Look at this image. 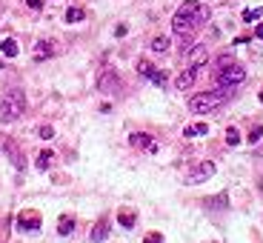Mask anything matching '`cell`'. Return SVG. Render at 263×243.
<instances>
[{
    "label": "cell",
    "instance_id": "cell-1",
    "mask_svg": "<svg viewBox=\"0 0 263 243\" xmlns=\"http://www.w3.org/2000/svg\"><path fill=\"white\" fill-rule=\"evenodd\" d=\"M209 6H203V3H197V0H186L183 6L175 12V17H172V29L180 34V40H189V34L195 32L200 23H206L209 20Z\"/></svg>",
    "mask_w": 263,
    "mask_h": 243
},
{
    "label": "cell",
    "instance_id": "cell-2",
    "mask_svg": "<svg viewBox=\"0 0 263 243\" xmlns=\"http://www.w3.org/2000/svg\"><path fill=\"white\" fill-rule=\"evenodd\" d=\"M23 112H26V95H23V89H9L3 95V100H0V120L3 123H14L17 118H23Z\"/></svg>",
    "mask_w": 263,
    "mask_h": 243
},
{
    "label": "cell",
    "instance_id": "cell-3",
    "mask_svg": "<svg viewBox=\"0 0 263 243\" xmlns=\"http://www.w3.org/2000/svg\"><path fill=\"white\" fill-rule=\"evenodd\" d=\"M226 98H229V89H217V92H200V95H195V98L189 100V109H192L195 115H209V112H215V109L223 103Z\"/></svg>",
    "mask_w": 263,
    "mask_h": 243
},
{
    "label": "cell",
    "instance_id": "cell-4",
    "mask_svg": "<svg viewBox=\"0 0 263 243\" xmlns=\"http://www.w3.org/2000/svg\"><path fill=\"white\" fill-rule=\"evenodd\" d=\"M243 80H246V69L240 63H232V66H226V69L217 72V86H220V89H235V86H240Z\"/></svg>",
    "mask_w": 263,
    "mask_h": 243
},
{
    "label": "cell",
    "instance_id": "cell-5",
    "mask_svg": "<svg viewBox=\"0 0 263 243\" xmlns=\"http://www.w3.org/2000/svg\"><path fill=\"white\" fill-rule=\"evenodd\" d=\"M215 172H217V166L212 163V160H203V163H197L192 172H186V178H183V180H186L189 186H197V183H206V180H209Z\"/></svg>",
    "mask_w": 263,
    "mask_h": 243
},
{
    "label": "cell",
    "instance_id": "cell-6",
    "mask_svg": "<svg viewBox=\"0 0 263 243\" xmlns=\"http://www.w3.org/2000/svg\"><path fill=\"white\" fill-rule=\"evenodd\" d=\"M0 152H3V155H9V160L14 163V169H17V172L26 169V158H23V152L17 149V143H14L12 138L0 135Z\"/></svg>",
    "mask_w": 263,
    "mask_h": 243
},
{
    "label": "cell",
    "instance_id": "cell-7",
    "mask_svg": "<svg viewBox=\"0 0 263 243\" xmlns=\"http://www.w3.org/2000/svg\"><path fill=\"white\" fill-rule=\"evenodd\" d=\"M40 226H43V217H40V212L23 209V212L17 215V229H20V232H37Z\"/></svg>",
    "mask_w": 263,
    "mask_h": 243
},
{
    "label": "cell",
    "instance_id": "cell-8",
    "mask_svg": "<svg viewBox=\"0 0 263 243\" xmlns=\"http://www.w3.org/2000/svg\"><path fill=\"white\" fill-rule=\"evenodd\" d=\"M206 60H209V49L206 46L186 49V66H189V69H200V66H206Z\"/></svg>",
    "mask_w": 263,
    "mask_h": 243
},
{
    "label": "cell",
    "instance_id": "cell-9",
    "mask_svg": "<svg viewBox=\"0 0 263 243\" xmlns=\"http://www.w3.org/2000/svg\"><path fill=\"white\" fill-rule=\"evenodd\" d=\"M109 232H112V220L103 215L100 220H95L92 232H89V240H92V243H103L106 237H109Z\"/></svg>",
    "mask_w": 263,
    "mask_h": 243
},
{
    "label": "cell",
    "instance_id": "cell-10",
    "mask_svg": "<svg viewBox=\"0 0 263 243\" xmlns=\"http://www.w3.org/2000/svg\"><path fill=\"white\" fill-rule=\"evenodd\" d=\"M129 146H135V149L158 152V143H155V138H152V135H146V132H132V135H129Z\"/></svg>",
    "mask_w": 263,
    "mask_h": 243
},
{
    "label": "cell",
    "instance_id": "cell-11",
    "mask_svg": "<svg viewBox=\"0 0 263 243\" xmlns=\"http://www.w3.org/2000/svg\"><path fill=\"white\" fill-rule=\"evenodd\" d=\"M58 54V43L54 40H37L34 43V60H49Z\"/></svg>",
    "mask_w": 263,
    "mask_h": 243
},
{
    "label": "cell",
    "instance_id": "cell-12",
    "mask_svg": "<svg viewBox=\"0 0 263 243\" xmlns=\"http://www.w3.org/2000/svg\"><path fill=\"white\" fill-rule=\"evenodd\" d=\"M118 72H112V69H106L103 74H100V80H98V89L100 92H115V89H118Z\"/></svg>",
    "mask_w": 263,
    "mask_h": 243
},
{
    "label": "cell",
    "instance_id": "cell-13",
    "mask_svg": "<svg viewBox=\"0 0 263 243\" xmlns=\"http://www.w3.org/2000/svg\"><path fill=\"white\" fill-rule=\"evenodd\" d=\"M197 72H200V69H189V66H186L183 72L178 74V80H175V86H178L180 92H186V89H192V83L197 80Z\"/></svg>",
    "mask_w": 263,
    "mask_h": 243
},
{
    "label": "cell",
    "instance_id": "cell-14",
    "mask_svg": "<svg viewBox=\"0 0 263 243\" xmlns=\"http://www.w3.org/2000/svg\"><path fill=\"white\" fill-rule=\"evenodd\" d=\"M203 206H206V209H212V212H223V209H229V195L220 192V195H215V197H206Z\"/></svg>",
    "mask_w": 263,
    "mask_h": 243
},
{
    "label": "cell",
    "instance_id": "cell-15",
    "mask_svg": "<svg viewBox=\"0 0 263 243\" xmlns=\"http://www.w3.org/2000/svg\"><path fill=\"white\" fill-rule=\"evenodd\" d=\"M74 229H78V220H74L72 215H60V220H58V235H60V237H69Z\"/></svg>",
    "mask_w": 263,
    "mask_h": 243
},
{
    "label": "cell",
    "instance_id": "cell-16",
    "mask_svg": "<svg viewBox=\"0 0 263 243\" xmlns=\"http://www.w3.org/2000/svg\"><path fill=\"white\" fill-rule=\"evenodd\" d=\"M118 223L123 226V229H135V226H138V215H135L132 209H120L118 212Z\"/></svg>",
    "mask_w": 263,
    "mask_h": 243
},
{
    "label": "cell",
    "instance_id": "cell-17",
    "mask_svg": "<svg viewBox=\"0 0 263 243\" xmlns=\"http://www.w3.org/2000/svg\"><path fill=\"white\" fill-rule=\"evenodd\" d=\"M52 160H54V149H43L37 155V160H34V166H37L40 172H46L49 166H52Z\"/></svg>",
    "mask_w": 263,
    "mask_h": 243
},
{
    "label": "cell",
    "instance_id": "cell-18",
    "mask_svg": "<svg viewBox=\"0 0 263 243\" xmlns=\"http://www.w3.org/2000/svg\"><path fill=\"white\" fill-rule=\"evenodd\" d=\"M149 46L155 54H163V52H169V38H166V34H158V38H152Z\"/></svg>",
    "mask_w": 263,
    "mask_h": 243
},
{
    "label": "cell",
    "instance_id": "cell-19",
    "mask_svg": "<svg viewBox=\"0 0 263 243\" xmlns=\"http://www.w3.org/2000/svg\"><path fill=\"white\" fill-rule=\"evenodd\" d=\"M0 52L6 54V58H17V54H20V46H17V40L6 38V40H3V43H0Z\"/></svg>",
    "mask_w": 263,
    "mask_h": 243
},
{
    "label": "cell",
    "instance_id": "cell-20",
    "mask_svg": "<svg viewBox=\"0 0 263 243\" xmlns=\"http://www.w3.org/2000/svg\"><path fill=\"white\" fill-rule=\"evenodd\" d=\"M209 132V123H195V126H186L183 129V138H200Z\"/></svg>",
    "mask_w": 263,
    "mask_h": 243
},
{
    "label": "cell",
    "instance_id": "cell-21",
    "mask_svg": "<svg viewBox=\"0 0 263 243\" xmlns=\"http://www.w3.org/2000/svg\"><path fill=\"white\" fill-rule=\"evenodd\" d=\"M80 20H86V9H80V6L66 9V23H80Z\"/></svg>",
    "mask_w": 263,
    "mask_h": 243
},
{
    "label": "cell",
    "instance_id": "cell-22",
    "mask_svg": "<svg viewBox=\"0 0 263 243\" xmlns=\"http://www.w3.org/2000/svg\"><path fill=\"white\" fill-rule=\"evenodd\" d=\"M158 72V69H155V66H152V60H138V74L140 78H149L152 80V74Z\"/></svg>",
    "mask_w": 263,
    "mask_h": 243
},
{
    "label": "cell",
    "instance_id": "cell-23",
    "mask_svg": "<svg viewBox=\"0 0 263 243\" xmlns=\"http://www.w3.org/2000/svg\"><path fill=\"white\" fill-rule=\"evenodd\" d=\"M226 143H229V146H237V143H240V132H237L235 126H229V129H226Z\"/></svg>",
    "mask_w": 263,
    "mask_h": 243
},
{
    "label": "cell",
    "instance_id": "cell-24",
    "mask_svg": "<svg viewBox=\"0 0 263 243\" xmlns=\"http://www.w3.org/2000/svg\"><path fill=\"white\" fill-rule=\"evenodd\" d=\"M260 138H263V126L257 123V126H252V129H249V135H246V140H249V143H257Z\"/></svg>",
    "mask_w": 263,
    "mask_h": 243
},
{
    "label": "cell",
    "instance_id": "cell-25",
    "mask_svg": "<svg viewBox=\"0 0 263 243\" xmlns=\"http://www.w3.org/2000/svg\"><path fill=\"white\" fill-rule=\"evenodd\" d=\"M257 17H263V6H260V9H246V12H243V20H246V23H252V20H257Z\"/></svg>",
    "mask_w": 263,
    "mask_h": 243
},
{
    "label": "cell",
    "instance_id": "cell-26",
    "mask_svg": "<svg viewBox=\"0 0 263 243\" xmlns=\"http://www.w3.org/2000/svg\"><path fill=\"white\" fill-rule=\"evenodd\" d=\"M166 80H169V74H166V72H155V74H152V83H155V86H166Z\"/></svg>",
    "mask_w": 263,
    "mask_h": 243
},
{
    "label": "cell",
    "instance_id": "cell-27",
    "mask_svg": "<svg viewBox=\"0 0 263 243\" xmlns=\"http://www.w3.org/2000/svg\"><path fill=\"white\" fill-rule=\"evenodd\" d=\"M37 135H40L43 140H52V138H54V129H52V126H40Z\"/></svg>",
    "mask_w": 263,
    "mask_h": 243
},
{
    "label": "cell",
    "instance_id": "cell-28",
    "mask_svg": "<svg viewBox=\"0 0 263 243\" xmlns=\"http://www.w3.org/2000/svg\"><path fill=\"white\" fill-rule=\"evenodd\" d=\"M232 63H237V60L232 58V54H223V58L217 60V72H220V69H226V66H232Z\"/></svg>",
    "mask_w": 263,
    "mask_h": 243
},
{
    "label": "cell",
    "instance_id": "cell-29",
    "mask_svg": "<svg viewBox=\"0 0 263 243\" xmlns=\"http://www.w3.org/2000/svg\"><path fill=\"white\" fill-rule=\"evenodd\" d=\"M143 243H163V235H160V232H149V235L143 237Z\"/></svg>",
    "mask_w": 263,
    "mask_h": 243
},
{
    "label": "cell",
    "instance_id": "cell-30",
    "mask_svg": "<svg viewBox=\"0 0 263 243\" xmlns=\"http://www.w3.org/2000/svg\"><path fill=\"white\" fill-rule=\"evenodd\" d=\"M126 32H129L126 23H118V26H115V38H126Z\"/></svg>",
    "mask_w": 263,
    "mask_h": 243
},
{
    "label": "cell",
    "instance_id": "cell-31",
    "mask_svg": "<svg viewBox=\"0 0 263 243\" xmlns=\"http://www.w3.org/2000/svg\"><path fill=\"white\" fill-rule=\"evenodd\" d=\"M29 3V9H34V12H37V9H43V0H26Z\"/></svg>",
    "mask_w": 263,
    "mask_h": 243
},
{
    "label": "cell",
    "instance_id": "cell-32",
    "mask_svg": "<svg viewBox=\"0 0 263 243\" xmlns=\"http://www.w3.org/2000/svg\"><path fill=\"white\" fill-rule=\"evenodd\" d=\"M255 38H260V40H263V23H260V26L255 29Z\"/></svg>",
    "mask_w": 263,
    "mask_h": 243
},
{
    "label": "cell",
    "instance_id": "cell-33",
    "mask_svg": "<svg viewBox=\"0 0 263 243\" xmlns=\"http://www.w3.org/2000/svg\"><path fill=\"white\" fill-rule=\"evenodd\" d=\"M257 98H260V103H263V89H260V95H257Z\"/></svg>",
    "mask_w": 263,
    "mask_h": 243
},
{
    "label": "cell",
    "instance_id": "cell-34",
    "mask_svg": "<svg viewBox=\"0 0 263 243\" xmlns=\"http://www.w3.org/2000/svg\"><path fill=\"white\" fill-rule=\"evenodd\" d=\"M0 69H3V60H0Z\"/></svg>",
    "mask_w": 263,
    "mask_h": 243
}]
</instances>
